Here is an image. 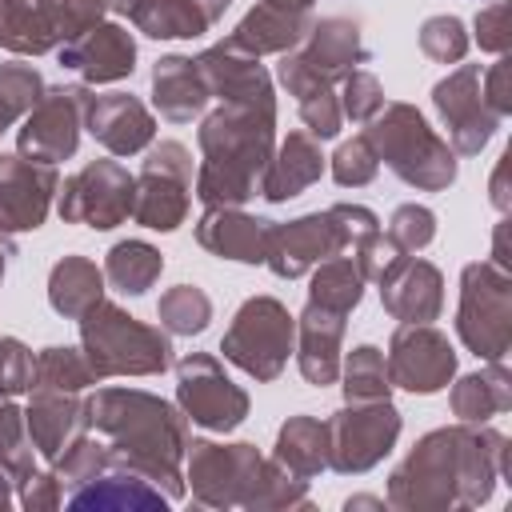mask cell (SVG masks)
I'll use <instances>...</instances> for the list:
<instances>
[{"mask_svg": "<svg viewBox=\"0 0 512 512\" xmlns=\"http://www.w3.org/2000/svg\"><path fill=\"white\" fill-rule=\"evenodd\" d=\"M508 476V436L488 424H452L416 440L388 476V504L404 512L476 508Z\"/></svg>", "mask_w": 512, "mask_h": 512, "instance_id": "obj_1", "label": "cell"}, {"mask_svg": "<svg viewBox=\"0 0 512 512\" xmlns=\"http://www.w3.org/2000/svg\"><path fill=\"white\" fill-rule=\"evenodd\" d=\"M504 248H508V220H500L496 224V236H492V264L508 272V252Z\"/></svg>", "mask_w": 512, "mask_h": 512, "instance_id": "obj_56", "label": "cell"}, {"mask_svg": "<svg viewBox=\"0 0 512 512\" xmlns=\"http://www.w3.org/2000/svg\"><path fill=\"white\" fill-rule=\"evenodd\" d=\"M108 12V0H52V24L60 44L80 40L88 28H96Z\"/></svg>", "mask_w": 512, "mask_h": 512, "instance_id": "obj_50", "label": "cell"}, {"mask_svg": "<svg viewBox=\"0 0 512 512\" xmlns=\"http://www.w3.org/2000/svg\"><path fill=\"white\" fill-rule=\"evenodd\" d=\"M404 256H408V252H400L396 240H392L388 232H380V228L368 232V236H360V240L352 244V260H356L360 276H364V280H376V284H380Z\"/></svg>", "mask_w": 512, "mask_h": 512, "instance_id": "obj_49", "label": "cell"}, {"mask_svg": "<svg viewBox=\"0 0 512 512\" xmlns=\"http://www.w3.org/2000/svg\"><path fill=\"white\" fill-rule=\"evenodd\" d=\"M432 108L448 128V144L456 156H476L500 128V116L488 108L480 92V64H460L432 88Z\"/></svg>", "mask_w": 512, "mask_h": 512, "instance_id": "obj_15", "label": "cell"}, {"mask_svg": "<svg viewBox=\"0 0 512 512\" xmlns=\"http://www.w3.org/2000/svg\"><path fill=\"white\" fill-rule=\"evenodd\" d=\"M292 344H296V316H288V308L276 296H252L236 308L220 340V352L244 376L268 384L284 372Z\"/></svg>", "mask_w": 512, "mask_h": 512, "instance_id": "obj_7", "label": "cell"}, {"mask_svg": "<svg viewBox=\"0 0 512 512\" xmlns=\"http://www.w3.org/2000/svg\"><path fill=\"white\" fill-rule=\"evenodd\" d=\"M384 368H388L392 388H404V392H416V396H432V392L452 384L456 348L432 324H400L392 332V340H388Z\"/></svg>", "mask_w": 512, "mask_h": 512, "instance_id": "obj_14", "label": "cell"}, {"mask_svg": "<svg viewBox=\"0 0 512 512\" xmlns=\"http://www.w3.org/2000/svg\"><path fill=\"white\" fill-rule=\"evenodd\" d=\"M368 144L376 148V160H384L408 188L420 192H444L456 180V152L412 104H384L368 128Z\"/></svg>", "mask_w": 512, "mask_h": 512, "instance_id": "obj_5", "label": "cell"}, {"mask_svg": "<svg viewBox=\"0 0 512 512\" xmlns=\"http://www.w3.org/2000/svg\"><path fill=\"white\" fill-rule=\"evenodd\" d=\"M268 8H280V12H312V0H260Z\"/></svg>", "mask_w": 512, "mask_h": 512, "instance_id": "obj_58", "label": "cell"}, {"mask_svg": "<svg viewBox=\"0 0 512 512\" xmlns=\"http://www.w3.org/2000/svg\"><path fill=\"white\" fill-rule=\"evenodd\" d=\"M32 376H36V356L16 336H4L0 340V400L32 392Z\"/></svg>", "mask_w": 512, "mask_h": 512, "instance_id": "obj_51", "label": "cell"}, {"mask_svg": "<svg viewBox=\"0 0 512 512\" xmlns=\"http://www.w3.org/2000/svg\"><path fill=\"white\" fill-rule=\"evenodd\" d=\"M0 48L16 56H44L60 48L52 0H0Z\"/></svg>", "mask_w": 512, "mask_h": 512, "instance_id": "obj_32", "label": "cell"}, {"mask_svg": "<svg viewBox=\"0 0 512 512\" xmlns=\"http://www.w3.org/2000/svg\"><path fill=\"white\" fill-rule=\"evenodd\" d=\"M420 52L436 64H460L468 56V28L460 16H428L420 24Z\"/></svg>", "mask_w": 512, "mask_h": 512, "instance_id": "obj_45", "label": "cell"}, {"mask_svg": "<svg viewBox=\"0 0 512 512\" xmlns=\"http://www.w3.org/2000/svg\"><path fill=\"white\" fill-rule=\"evenodd\" d=\"M196 68L208 84V96H216L220 104H256V108H276V92H272V76L264 72L260 56H248L240 48H232L228 40L204 48L196 56Z\"/></svg>", "mask_w": 512, "mask_h": 512, "instance_id": "obj_18", "label": "cell"}, {"mask_svg": "<svg viewBox=\"0 0 512 512\" xmlns=\"http://www.w3.org/2000/svg\"><path fill=\"white\" fill-rule=\"evenodd\" d=\"M32 436H28V424H24V408L12 404V396L0 400V472L12 476V484L20 488L36 464H32Z\"/></svg>", "mask_w": 512, "mask_h": 512, "instance_id": "obj_42", "label": "cell"}, {"mask_svg": "<svg viewBox=\"0 0 512 512\" xmlns=\"http://www.w3.org/2000/svg\"><path fill=\"white\" fill-rule=\"evenodd\" d=\"M96 384L88 360L80 348L68 344H52L44 352H36V376H32V392H80Z\"/></svg>", "mask_w": 512, "mask_h": 512, "instance_id": "obj_38", "label": "cell"}, {"mask_svg": "<svg viewBox=\"0 0 512 512\" xmlns=\"http://www.w3.org/2000/svg\"><path fill=\"white\" fill-rule=\"evenodd\" d=\"M24 424L32 448L44 460H56L80 432H88V408L84 400H76V392H32L24 408Z\"/></svg>", "mask_w": 512, "mask_h": 512, "instance_id": "obj_26", "label": "cell"}, {"mask_svg": "<svg viewBox=\"0 0 512 512\" xmlns=\"http://www.w3.org/2000/svg\"><path fill=\"white\" fill-rule=\"evenodd\" d=\"M380 304L400 324H432L444 312V276L428 260L404 256L380 280Z\"/></svg>", "mask_w": 512, "mask_h": 512, "instance_id": "obj_21", "label": "cell"}, {"mask_svg": "<svg viewBox=\"0 0 512 512\" xmlns=\"http://www.w3.org/2000/svg\"><path fill=\"white\" fill-rule=\"evenodd\" d=\"M324 176V152L312 132H288L280 148H272V160L260 180V196L268 204L296 200L304 188H312Z\"/></svg>", "mask_w": 512, "mask_h": 512, "instance_id": "obj_25", "label": "cell"}, {"mask_svg": "<svg viewBox=\"0 0 512 512\" xmlns=\"http://www.w3.org/2000/svg\"><path fill=\"white\" fill-rule=\"evenodd\" d=\"M188 204H192V152L180 140L152 144L136 176L132 220L152 232H172L184 224Z\"/></svg>", "mask_w": 512, "mask_h": 512, "instance_id": "obj_9", "label": "cell"}, {"mask_svg": "<svg viewBox=\"0 0 512 512\" xmlns=\"http://www.w3.org/2000/svg\"><path fill=\"white\" fill-rule=\"evenodd\" d=\"M196 196L204 208H240L260 192L264 168L276 148V108L220 104L204 116L200 132Z\"/></svg>", "mask_w": 512, "mask_h": 512, "instance_id": "obj_3", "label": "cell"}, {"mask_svg": "<svg viewBox=\"0 0 512 512\" xmlns=\"http://www.w3.org/2000/svg\"><path fill=\"white\" fill-rule=\"evenodd\" d=\"M40 92H44V80L32 64H20V60L0 64V132H8L20 116H28Z\"/></svg>", "mask_w": 512, "mask_h": 512, "instance_id": "obj_43", "label": "cell"}, {"mask_svg": "<svg viewBox=\"0 0 512 512\" xmlns=\"http://www.w3.org/2000/svg\"><path fill=\"white\" fill-rule=\"evenodd\" d=\"M344 312H332L324 304H304L296 316V364L300 376L316 388L336 384L340 376V340H344Z\"/></svg>", "mask_w": 512, "mask_h": 512, "instance_id": "obj_24", "label": "cell"}, {"mask_svg": "<svg viewBox=\"0 0 512 512\" xmlns=\"http://www.w3.org/2000/svg\"><path fill=\"white\" fill-rule=\"evenodd\" d=\"M164 272V256L148 240H120L108 248L104 260V280L128 296H144Z\"/></svg>", "mask_w": 512, "mask_h": 512, "instance_id": "obj_36", "label": "cell"}, {"mask_svg": "<svg viewBox=\"0 0 512 512\" xmlns=\"http://www.w3.org/2000/svg\"><path fill=\"white\" fill-rule=\"evenodd\" d=\"M164 504H168V496L152 480H144L140 472H132L116 460L108 472H100L84 488L68 492V508H96V512H124V508H160L164 512Z\"/></svg>", "mask_w": 512, "mask_h": 512, "instance_id": "obj_29", "label": "cell"}, {"mask_svg": "<svg viewBox=\"0 0 512 512\" xmlns=\"http://www.w3.org/2000/svg\"><path fill=\"white\" fill-rule=\"evenodd\" d=\"M344 248H348V232H344V224L336 220V212L324 208V212L296 216V220H288V224H272L264 264H268L280 280H296V276H304L308 268H316L320 260L340 256Z\"/></svg>", "mask_w": 512, "mask_h": 512, "instance_id": "obj_16", "label": "cell"}, {"mask_svg": "<svg viewBox=\"0 0 512 512\" xmlns=\"http://www.w3.org/2000/svg\"><path fill=\"white\" fill-rule=\"evenodd\" d=\"M480 92H484L488 108H492L500 120L512 112V60H508V56H500L488 72H480Z\"/></svg>", "mask_w": 512, "mask_h": 512, "instance_id": "obj_53", "label": "cell"}, {"mask_svg": "<svg viewBox=\"0 0 512 512\" xmlns=\"http://www.w3.org/2000/svg\"><path fill=\"white\" fill-rule=\"evenodd\" d=\"M60 192L56 164L32 156H0V220L8 232H36L48 220L52 196Z\"/></svg>", "mask_w": 512, "mask_h": 512, "instance_id": "obj_17", "label": "cell"}, {"mask_svg": "<svg viewBox=\"0 0 512 512\" xmlns=\"http://www.w3.org/2000/svg\"><path fill=\"white\" fill-rule=\"evenodd\" d=\"M508 20H512V8H508L504 0L480 8V12H476V44H480L484 52L504 56L508 44H512V24H508Z\"/></svg>", "mask_w": 512, "mask_h": 512, "instance_id": "obj_52", "label": "cell"}, {"mask_svg": "<svg viewBox=\"0 0 512 512\" xmlns=\"http://www.w3.org/2000/svg\"><path fill=\"white\" fill-rule=\"evenodd\" d=\"M328 468L340 476H360L376 468L400 436V412L392 400H344L328 420Z\"/></svg>", "mask_w": 512, "mask_h": 512, "instance_id": "obj_8", "label": "cell"}, {"mask_svg": "<svg viewBox=\"0 0 512 512\" xmlns=\"http://www.w3.org/2000/svg\"><path fill=\"white\" fill-rule=\"evenodd\" d=\"M16 500H20L28 512H44V508H56V504L64 500V492H60V484H56L52 472H32V476L16 488Z\"/></svg>", "mask_w": 512, "mask_h": 512, "instance_id": "obj_54", "label": "cell"}, {"mask_svg": "<svg viewBox=\"0 0 512 512\" xmlns=\"http://www.w3.org/2000/svg\"><path fill=\"white\" fill-rule=\"evenodd\" d=\"M268 232H272V220L240 208H204V216L196 220V244L236 264H264Z\"/></svg>", "mask_w": 512, "mask_h": 512, "instance_id": "obj_23", "label": "cell"}, {"mask_svg": "<svg viewBox=\"0 0 512 512\" xmlns=\"http://www.w3.org/2000/svg\"><path fill=\"white\" fill-rule=\"evenodd\" d=\"M104 300V268L88 256H64L48 272V304L64 320H80L88 308Z\"/></svg>", "mask_w": 512, "mask_h": 512, "instance_id": "obj_33", "label": "cell"}, {"mask_svg": "<svg viewBox=\"0 0 512 512\" xmlns=\"http://www.w3.org/2000/svg\"><path fill=\"white\" fill-rule=\"evenodd\" d=\"M8 256H16V240H0V284H4V268H8Z\"/></svg>", "mask_w": 512, "mask_h": 512, "instance_id": "obj_60", "label": "cell"}, {"mask_svg": "<svg viewBox=\"0 0 512 512\" xmlns=\"http://www.w3.org/2000/svg\"><path fill=\"white\" fill-rule=\"evenodd\" d=\"M176 404L208 432H232L248 416V392L232 384V376L208 352H188L176 364Z\"/></svg>", "mask_w": 512, "mask_h": 512, "instance_id": "obj_13", "label": "cell"}, {"mask_svg": "<svg viewBox=\"0 0 512 512\" xmlns=\"http://www.w3.org/2000/svg\"><path fill=\"white\" fill-rule=\"evenodd\" d=\"M344 508L352 512V508H384V500H376V496H352V500H344Z\"/></svg>", "mask_w": 512, "mask_h": 512, "instance_id": "obj_59", "label": "cell"}, {"mask_svg": "<svg viewBox=\"0 0 512 512\" xmlns=\"http://www.w3.org/2000/svg\"><path fill=\"white\" fill-rule=\"evenodd\" d=\"M312 28V16L308 12H280V8H268V4H256L252 12H244V20L232 28L228 44L248 52V56H264V52H292L304 32Z\"/></svg>", "mask_w": 512, "mask_h": 512, "instance_id": "obj_30", "label": "cell"}, {"mask_svg": "<svg viewBox=\"0 0 512 512\" xmlns=\"http://www.w3.org/2000/svg\"><path fill=\"white\" fill-rule=\"evenodd\" d=\"M364 276L356 268L352 256H332V260H320L316 272H312V284H308V300L312 304H324L332 312H352L364 296Z\"/></svg>", "mask_w": 512, "mask_h": 512, "instance_id": "obj_37", "label": "cell"}, {"mask_svg": "<svg viewBox=\"0 0 512 512\" xmlns=\"http://www.w3.org/2000/svg\"><path fill=\"white\" fill-rule=\"evenodd\" d=\"M508 164H512V152H504L496 172H492V204H496V212H508Z\"/></svg>", "mask_w": 512, "mask_h": 512, "instance_id": "obj_55", "label": "cell"}, {"mask_svg": "<svg viewBox=\"0 0 512 512\" xmlns=\"http://www.w3.org/2000/svg\"><path fill=\"white\" fill-rule=\"evenodd\" d=\"M132 196H136V176L120 160H88L80 172L64 180L56 208L68 224L108 232L132 216Z\"/></svg>", "mask_w": 512, "mask_h": 512, "instance_id": "obj_11", "label": "cell"}, {"mask_svg": "<svg viewBox=\"0 0 512 512\" xmlns=\"http://www.w3.org/2000/svg\"><path fill=\"white\" fill-rule=\"evenodd\" d=\"M324 84H340L356 64L368 60V48L360 40V24L348 16H324L312 20L304 40L292 48Z\"/></svg>", "mask_w": 512, "mask_h": 512, "instance_id": "obj_22", "label": "cell"}, {"mask_svg": "<svg viewBox=\"0 0 512 512\" xmlns=\"http://www.w3.org/2000/svg\"><path fill=\"white\" fill-rule=\"evenodd\" d=\"M128 20L136 24V32L152 40H192L212 28L192 0H140L128 12Z\"/></svg>", "mask_w": 512, "mask_h": 512, "instance_id": "obj_35", "label": "cell"}, {"mask_svg": "<svg viewBox=\"0 0 512 512\" xmlns=\"http://www.w3.org/2000/svg\"><path fill=\"white\" fill-rule=\"evenodd\" d=\"M388 236L396 240L400 252H420L436 240V212L424 204H400L388 220Z\"/></svg>", "mask_w": 512, "mask_h": 512, "instance_id": "obj_48", "label": "cell"}, {"mask_svg": "<svg viewBox=\"0 0 512 512\" xmlns=\"http://www.w3.org/2000/svg\"><path fill=\"white\" fill-rule=\"evenodd\" d=\"M188 472L192 500L204 508H244L252 496V484L260 476L264 456L256 444H216V440H188Z\"/></svg>", "mask_w": 512, "mask_h": 512, "instance_id": "obj_10", "label": "cell"}, {"mask_svg": "<svg viewBox=\"0 0 512 512\" xmlns=\"http://www.w3.org/2000/svg\"><path fill=\"white\" fill-rule=\"evenodd\" d=\"M456 336L480 360H504L512 348V276L492 260H472L460 272Z\"/></svg>", "mask_w": 512, "mask_h": 512, "instance_id": "obj_6", "label": "cell"}, {"mask_svg": "<svg viewBox=\"0 0 512 512\" xmlns=\"http://www.w3.org/2000/svg\"><path fill=\"white\" fill-rule=\"evenodd\" d=\"M244 508H308V480L292 476L284 464L276 460H264L260 464V476L252 484V496Z\"/></svg>", "mask_w": 512, "mask_h": 512, "instance_id": "obj_44", "label": "cell"}, {"mask_svg": "<svg viewBox=\"0 0 512 512\" xmlns=\"http://www.w3.org/2000/svg\"><path fill=\"white\" fill-rule=\"evenodd\" d=\"M276 464H284L292 476L312 480L328 468V424L316 416H288L276 432Z\"/></svg>", "mask_w": 512, "mask_h": 512, "instance_id": "obj_34", "label": "cell"}, {"mask_svg": "<svg viewBox=\"0 0 512 512\" xmlns=\"http://www.w3.org/2000/svg\"><path fill=\"white\" fill-rule=\"evenodd\" d=\"M448 404H452V416L460 424H488L492 416L508 412L512 408V384H508L504 360H488L484 372L460 376L448 392Z\"/></svg>", "mask_w": 512, "mask_h": 512, "instance_id": "obj_31", "label": "cell"}, {"mask_svg": "<svg viewBox=\"0 0 512 512\" xmlns=\"http://www.w3.org/2000/svg\"><path fill=\"white\" fill-rule=\"evenodd\" d=\"M192 4H196V8L204 12V20H208V24H216V20L224 16V8H228L232 0H192Z\"/></svg>", "mask_w": 512, "mask_h": 512, "instance_id": "obj_57", "label": "cell"}, {"mask_svg": "<svg viewBox=\"0 0 512 512\" xmlns=\"http://www.w3.org/2000/svg\"><path fill=\"white\" fill-rule=\"evenodd\" d=\"M52 464H56L52 476H56L60 492H64V488L76 492V488H84L88 480H96L100 472L112 468V448H108L104 440H92L88 432H80V436H76Z\"/></svg>", "mask_w": 512, "mask_h": 512, "instance_id": "obj_40", "label": "cell"}, {"mask_svg": "<svg viewBox=\"0 0 512 512\" xmlns=\"http://www.w3.org/2000/svg\"><path fill=\"white\" fill-rule=\"evenodd\" d=\"M88 428H96L112 460L152 480L168 500L184 496L180 460L188 452V416L140 388H96L88 400Z\"/></svg>", "mask_w": 512, "mask_h": 512, "instance_id": "obj_2", "label": "cell"}, {"mask_svg": "<svg viewBox=\"0 0 512 512\" xmlns=\"http://www.w3.org/2000/svg\"><path fill=\"white\" fill-rule=\"evenodd\" d=\"M152 100H156V108H160L164 120L188 124L192 116L204 112V104L212 96H208V84H204L196 60L172 52V56H160L156 68H152Z\"/></svg>", "mask_w": 512, "mask_h": 512, "instance_id": "obj_28", "label": "cell"}, {"mask_svg": "<svg viewBox=\"0 0 512 512\" xmlns=\"http://www.w3.org/2000/svg\"><path fill=\"white\" fill-rule=\"evenodd\" d=\"M340 116H348V120H356V124H368L380 108H384V88H380V80L372 76V72H364V68H352L344 80H340Z\"/></svg>", "mask_w": 512, "mask_h": 512, "instance_id": "obj_47", "label": "cell"}, {"mask_svg": "<svg viewBox=\"0 0 512 512\" xmlns=\"http://www.w3.org/2000/svg\"><path fill=\"white\" fill-rule=\"evenodd\" d=\"M136 4H140V0H108V8H112V12H120V16H128Z\"/></svg>", "mask_w": 512, "mask_h": 512, "instance_id": "obj_61", "label": "cell"}, {"mask_svg": "<svg viewBox=\"0 0 512 512\" xmlns=\"http://www.w3.org/2000/svg\"><path fill=\"white\" fill-rule=\"evenodd\" d=\"M88 100H92L88 84H52V88H44L40 100L32 104V112L24 116L20 132H16V152L32 156V160H44V164H60V160L76 156Z\"/></svg>", "mask_w": 512, "mask_h": 512, "instance_id": "obj_12", "label": "cell"}, {"mask_svg": "<svg viewBox=\"0 0 512 512\" xmlns=\"http://www.w3.org/2000/svg\"><path fill=\"white\" fill-rule=\"evenodd\" d=\"M376 172H380V160H376V148L368 144L364 132L344 140L336 148V156H332V180L340 188H364V184L376 180Z\"/></svg>", "mask_w": 512, "mask_h": 512, "instance_id": "obj_46", "label": "cell"}, {"mask_svg": "<svg viewBox=\"0 0 512 512\" xmlns=\"http://www.w3.org/2000/svg\"><path fill=\"white\" fill-rule=\"evenodd\" d=\"M156 320L168 336H200L212 320V300L204 288L196 284H176L160 296L156 304Z\"/></svg>", "mask_w": 512, "mask_h": 512, "instance_id": "obj_39", "label": "cell"}, {"mask_svg": "<svg viewBox=\"0 0 512 512\" xmlns=\"http://www.w3.org/2000/svg\"><path fill=\"white\" fill-rule=\"evenodd\" d=\"M80 352L96 380L160 376L172 368V340L164 328L136 320L120 304L100 300L80 316Z\"/></svg>", "mask_w": 512, "mask_h": 512, "instance_id": "obj_4", "label": "cell"}, {"mask_svg": "<svg viewBox=\"0 0 512 512\" xmlns=\"http://www.w3.org/2000/svg\"><path fill=\"white\" fill-rule=\"evenodd\" d=\"M344 400H392V380L384 368V352L376 344H360L344 360Z\"/></svg>", "mask_w": 512, "mask_h": 512, "instance_id": "obj_41", "label": "cell"}, {"mask_svg": "<svg viewBox=\"0 0 512 512\" xmlns=\"http://www.w3.org/2000/svg\"><path fill=\"white\" fill-rule=\"evenodd\" d=\"M84 128L92 132L96 144H104L112 156H136L152 144L156 120L144 108L140 96L132 92H104L92 96L84 108Z\"/></svg>", "mask_w": 512, "mask_h": 512, "instance_id": "obj_19", "label": "cell"}, {"mask_svg": "<svg viewBox=\"0 0 512 512\" xmlns=\"http://www.w3.org/2000/svg\"><path fill=\"white\" fill-rule=\"evenodd\" d=\"M56 52H60L64 68L84 76V84H116V80L132 76V68H136L132 32L120 24H104V20L96 28H88L80 40L60 44Z\"/></svg>", "mask_w": 512, "mask_h": 512, "instance_id": "obj_20", "label": "cell"}, {"mask_svg": "<svg viewBox=\"0 0 512 512\" xmlns=\"http://www.w3.org/2000/svg\"><path fill=\"white\" fill-rule=\"evenodd\" d=\"M276 80L296 96V108H300V120L308 124V132L316 140H332L340 132V100L332 92V84H324L296 52H280V64H276Z\"/></svg>", "mask_w": 512, "mask_h": 512, "instance_id": "obj_27", "label": "cell"}]
</instances>
